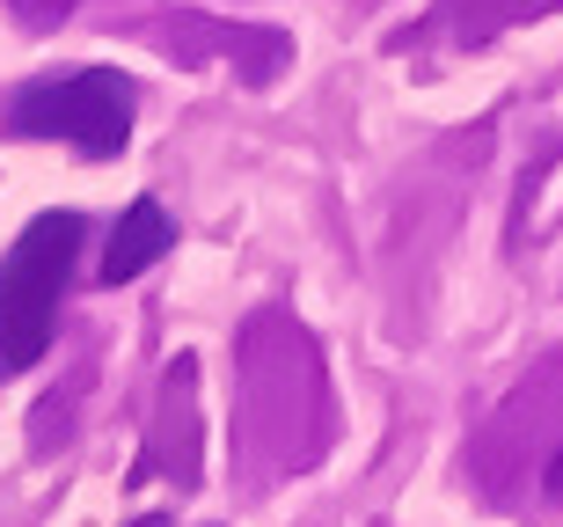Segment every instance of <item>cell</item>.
<instances>
[{
  "mask_svg": "<svg viewBox=\"0 0 563 527\" xmlns=\"http://www.w3.org/2000/svg\"><path fill=\"white\" fill-rule=\"evenodd\" d=\"M132 118H140V81L125 66H74V74H37L8 96V132L44 140V147H74L81 162H118L132 147Z\"/></svg>",
  "mask_w": 563,
  "mask_h": 527,
  "instance_id": "6da1fadb",
  "label": "cell"
},
{
  "mask_svg": "<svg viewBox=\"0 0 563 527\" xmlns=\"http://www.w3.org/2000/svg\"><path fill=\"white\" fill-rule=\"evenodd\" d=\"M81 212H37L0 256V374H30L59 338V300L81 256Z\"/></svg>",
  "mask_w": 563,
  "mask_h": 527,
  "instance_id": "7a4b0ae2",
  "label": "cell"
},
{
  "mask_svg": "<svg viewBox=\"0 0 563 527\" xmlns=\"http://www.w3.org/2000/svg\"><path fill=\"white\" fill-rule=\"evenodd\" d=\"M168 250H176L168 206L162 198H132V206L118 212V228H110V250H103V264H96V278H103V286H132V278L154 272Z\"/></svg>",
  "mask_w": 563,
  "mask_h": 527,
  "instance_id": "3957f363",
  "label": "cell"
},
{
  "mask_svg": "<svg viewBox=\"0 0 563 527\" xmlns=\"http://www.w3.org/2000/svg\"><path fill=\"white\" fill-rule=\"evenodd\" d=\"M8 8L22 15V30H52V22H59L74 0H8Z\"/></svg>",
  "mask_w": 563,
  "mask_h": 527,
  "instance_id": "277c9868",
  "label": "cell"
},
{
  "mask_svg": "<svg viewBox=\"0 0 563 527\" xmlns=\"http://www.w3.org/2000/svg\"><path fill=\"white\" fill-rule=\"evenodd\" d=\"M549 491H556V506H563V454L549 462Z\"/></svg>",
  "mask_w": 563,
  "mask_h": 527,
  "instance_id": "5b68a950",
  "label": "cell"
},
{
  "mask_svg": "<svg viewBox=\"0 0 563 527\" xmlns=\"http://www.w3.org/2000/svg\"><path fill=\"white\" fill-rule=\"evenodd\" d=\"M132 527H176V520H168V513H140V520H132Z\"/></svg>",
  "mask_w": 563,
  "mask_h": 527,
  "instance_id": "8992f818",
  "label": "cell"
}]
</instances>
